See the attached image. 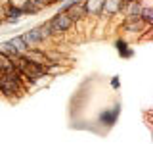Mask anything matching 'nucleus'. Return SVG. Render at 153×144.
I'll return each mask as SVG.
<instances>
[{
	"label": "nucleus",
	"mask_w": 153,
	"mask_h": 144,
	"mask_svg": "<svg viewBox=\"0 0 153 144\" xmlns=\"http://www.w3.org/2000/svg\"><path fill=\"white\" fill-rule=\"evenodd\" d=\"M25 90H27V86L23 83V77L17 69L12 71V73L0 75V96H4L8 100H13L17 96L25 94Z\"/></svg>",
	"instance_id": "nucleus-1"
},
{
	"label": "nucleus",
	"mask_w": 153,
	"mask_h": 144,
	"mask_svg": "<svg viewBox=\"0 0 153 144\" xmlns=\"http://www.w3.org/2000/svg\"><path fill=\"white\" fill-rule=\"evenodd\" d=\"M48 23H50L52 29H54L56 40H57V38H61V37H65L67 33H71V31L76 27L75 21H73L69 16H67L65 12H57V14H54V16L48 19Z\"/></svg>",
	"instance_id": "nucleus-2"
},
{
	"label": "nucleus",
	"mask_w": 153,
	"mask_h": 144,
	"mask_svg": "<svg viewBox=\"0 0 153 144\" xmlns=\"http://www.w3.org/2000/svg\"><path fill=\"white\" fill-rule=\"evenodd\" d=\"M149 27H146L140 21V16H134V17H123L121 21V31L124 35H142L143 31H147Z\"/></svg>",
	"instance_id": "nucleus-3"
},
{
	"label": "nucleus",
	"mask_w": 153,
	"mask_h": 144,
	"mask_svg": "<svg viewBox=\"0 0 153 144\" xmlns=\"http://www.w3.org/2000/svg\"><path fill=\"white\" fill-rule=\"evenodd\" d=\"M121 110H123V106L119 104V102L115 104V106H111V108L102 110V112H100V115H98V123L103 125V127H113V125L119 121Z\"/></svg>",
	"instance_id": "nucleus-4"
},
{
	"label": "nucleus",
	"mask_w": 153,
	"mask_h": 144,
	"mask_svg": "<svg viewBox=\"0 0 153 144\" xmlns=\"http://www.w3.org/2000/svg\"><path fill=\"white\" fill-rule=\"evenodd\" d=\"M21 38L25 40V44L29 48H42V50H44L46 40H44V37H42V33H40L38 27H31V29H27V31H23Z\"/></svg>",
	"instance_id": "nucleus-5"
},
{
	"label": "nucleus",
	"mask_w": 153,
	"mask_h": 144,
	"mask_svg": "<svg viewBox=\"0 0 153 144\" xmlns=\"http://www.w3.org/2000/svg\"><path fill=\"white\" fill-rule=\"evenodd\" d=\"M123 2L124 0H103L102 4V14H100L98 19H115L121 16V10H123Z\"/></svg>",
	"instance_id": "nucleus-6"
},
{
	"label": "nucleus",
	"mask_w": 153,
	"mask_h": 144,
	"mask_svg": "<svg viewBox=\"0 0 153 144\" xmlns=\"http://www.w3.org/2000/svg\"><path fill=\"white\" fill-rule=\"evenodd\" d=\"M46 8H50L48 2H42V0H27L21 6V12H23V16H38Z\"/></svg>",
	"instance_id": "nucleus-7"
},
{
	"label": "nucleus",
	"mask_w": 153,
	"mask_h": 144,
	"mask_svg": "<svg viewBox=\"0 0 153 144\" xmlns=\"http://www.w3.org/2000/svg\"><path fill=\"white\" fill-rule=\"evenodd\" d=\"M65 14L75 21V25H79V23H82V21H86V19H88V14H86V10H84V6H82V0H80V2H76L75 6H71Z\"/></svg>",
	"instance_id": "nucleus-8"
},
{
	"label": "nucleus",
	"mask_w": 153,
	"mask_h": 144,
	"mask_svg": "<svg viewBox=\"0 0 153 144\" xmlns=\"http://www.w3.org/2000/svg\"><path fill=\"white\" fill-rule=\"evenodd\" d=\"M113 46H115L117 54L121 56L123 60H130V58L134 56V48L128 44V40H126V38H123V37H119L117 40L113 42Z\"/></svg>",
	"instance_id": "nucleus-9"
},
{
	"label": "nucleus",
	"mask_w": 153,
	"mask_h": 144,
	"mask_svg": "<svg viewBox=\"0 0 153 144\" xmlns=\"http://www.w3.org/2000/svg\"><path fill=\"white\" fill-rule=\"evenodd\" d=\"M102 4L103 0H82V6L88 14V19H98L102 14Z\"/></svg>",
	"instance_id": "nucleus-10"
},
{
	"label": "nucleus",
	"mask_w": 153,
	"mask_h": 144,
	"mask_svg": "<svg viewBox=\"0 0 153 144\" xmlns=\"http://www.w3.org/2000/svg\"><path fill=\"white\" fill-rule=\"evenodd\" d=\"M140 21L146 27L153 25V8H151V4L147 2V0H143V6H142V12H140Z\"/></svg>",
	"instance_id": "nucleus-11"
},
{
	"label": "nucleus",
	"mask_w": 153,
	"mask_h": 144,
	"mask_svg": "<svg viewBox=\"0 0 153 144\" xmlns=\"http://www.w3.org/2000/svg\"><path fill=\"white\" fill-rule=\"evenodd\" d=\"M8 44L12 46V50L16 52V54H25V52L29 50V46L25 44V40L21 38V35H16V37H12V38H8Z\"/></svg>",
	"instance_id": "nucleus-12"
},
{
	"label": "nucleus",
	"mask_w": 153,
	"mask_h": 144,
	"mask_svg": "<svg viewBox=\"0 0 153 144\" xmlns=\"http://www.w3.org/2000/svg\"><path fill=\"white\" fill-rule=\"evenodd\" d=\"M46 75L48 77H56L59 73H65V71H69V67L65 64H57V62H50V64H46Z\"/></svg>",
	"instance_id": "nucleus-13"
},
{
	"label": "nucleus",
	"mask_w": 153,
	"mask_h": 144,
	"mask_svg": "<svg viewBox=\"0 0 153 144\" xmlns=\"http://www.w3.org/2000/svg\"><path fill=\"white\" fill-rule=\"evenodd\" d=\"M4 19H23V12L21 8H16V6H10V4H4Z\"/></svg>",
	"instance_id": "nucleus-14"
},
{
	"label": "nucleus",
	"mask_w": 153,
	"mask_h": 144,
	"mask_svg": "<svg viewBox=\"0 0 153 144\" xmlns=\"http://www.w3.org/2000/svg\"><path fill=\"white\" fill-rule=\"evenodd\" d=\"M0 54H4V56H8V58H12V56H17L16 52L12 50V46L8 44V40H0Z\"/></svg>",
	"instance_id": "nucleus-15"
},
{
	"label": "nucleus",
	"mask_w": 153,
	"mask_h": 144,
	"mask_svg": "<svg viewBox=\"0 0 153 144\" xmlns=\"http://www.w3.org/2000/svg\"><path fill=\"white\" fill-rule=\"evenodd\" d=\"M111 88L113 90H119V88H121V79H119V75H113L111 77Z\"/></svg>",
	"instance_id": "nucleus-16"
},
{
	"label": "nucleus",
	"mask_w": 153,
	"mask_h": 144,
	"mask_svg": "<svg viewBox=\"0 0 153 144\" xmlns=\"http://www.w3.org/2000/svg\"><path fill=\"white\" fill-rule=\"evenodd\" d=\"M25 2H27V0H6V4H10V6H16V8H21Z\"/></svg>",
	"instance_id": "nucleus-17"
},
{
	"label": "nucleus",
	"mask_w": 153,
	"mask_h": 144,
	"mask_svg": "<svg viewBox=\"0 0 153 144\" xmlns=\"http://www.w3.org/2000/svg\"><path fill=\"white\" fill-rule=\"evenodd\" d=\"M4 21V4H0V23Z\"/></svg>",
	"instance_id": "nucleus-18"
},
{
	"label": "nucleus",
	"mask_w": 153,
	"mask_h": 144,
	"mask_svg": "<svg viewBox=\"0 0 153 144\" xmlns=\"http://www.w3.org/2000/svg\"><path fill=\"white\" fill-rule=\"evenodd\" d=\"M61 2H65V0H52V6H57V4H61Z\"/></svg>",
	"instance_id": "nucleus-19"
}]
</instances>
